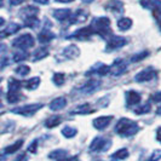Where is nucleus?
Listing matches in <instances>:
<instances>
[{"mask_svg": "<svg viewBox=\"0 0 161 161\" xmlns=\"http://www.w3.org/2000/svg\"><path fill=\"white\" fill-rule=\"evenodd\" d=\"M138 130H139V126L137 125V122L130 120L127 118L120 119L115 126V131L122 137H131L137 133Z\"/></svg>", "mask_w": 161, "mask_h": 161, "instance_id": "f257e3e1", "label": "nucleus"}, {"mask_svg": "<svg viewBox=\"0 0 161 161\" xmlns=\"http://www.w3.org/2000/svg\"><path fill=\"white\" fill-rule=\"evenodd\" d=\"M91 28L93 33L101 36H107L110 34V19L108 17H96L92 19Z\"/></svg>", "mask_w": 161, "mask_h": 161, "instance_id": "f03ea898", "label": "nucleus"}, {"mask_svg": "<svg viewBox=\"0 0 161 161\" xmlns=\"http://www.w3.org/2000/svg\"><path fill=\"white\" fill-rule=\"evenodd\" d=\"M33 45H34V38L28 33L19 35L18 38H16L12 41V46L19 48V50H27L29 47H33Z\"/></svg>", "mask_w": 161, "mask_h": 161, "instance_id": "7ed1b4c3", "label": "nucleus"}, {"mask_svg": "<svg viewBox=\"0 0 161 161\" xmlns=\"http://www.w3.org/2000/svg\"><path fill=\"white\" fill-rule=\"evenodd\" d=\"M22 86V82L11 79L8 82V101L10 103H16L19 99V89Z\"/></svg>", "mask_w": 161, "mask_h": 161, "instance_id": "20e7f679", "label": "nucleus"}, {"mask_svg": "<svg viewBox=\"0 0 161 161\" xmlns=\"http://www.w3.org/2000/svg\"><path fill=\"white\" fill-rule=\"evenodd\" d=\"M41 108H42V104L36 103V104H28L23 105V107H18V108H14L11 112L18 114V115H23V116H32L38 110H40Z\"/></svg>", "mask_w": 161, "mask_h": 161, "instance_id": "39448f33", "label": "nucleus"}, {"mask_svg": "<svg viewBox=\"0 0 161 161\" xmlns=\"http://www.w3.org/2000/svg\"><path fill=\"white\" fill-rule=\"evenodd\" d=\"M110 144L112 142L109 139H105L103 137H96L90 145V150L91 152H105L109 149Z\"/></svg>", "mask_w": 161, "mask_h": 161, "instance_id": "423d86ee", "label": "nucleus"}, {"mask_svg": "<svg viewBox=\"0 0 161 161\" xmlns=\"http://www.w3.org/2000/svg\"><path fill=\"white\" fill-rule=\"evenodd\" d=\"M126 44H127V39H126V38L113 35V36H110V39L107 42V50H108V51L118 50V48L125 46Z\"/></svg>", "mask_w": 161, "mask_h": 161, "instance_id": "0eeeda50", "label": "nucleus"}, {"mask_svg": "<svg viewBox=\"0 0 161 161\" xmlns=\"http://www.w3.org/2000/svg\"><path fill=\"white\" fill-rule=\"evenodd\" d=\"M126 68H127V64H126L125 61H122V59H116V61L114 62L113 67H110V72L109 73H110L113 76H119L122 73L126 72Z\"/></svg>", "mask_w": 161, "mask_h": 161, "instance_id": "6e6552de", "label": "nucleus"}, {"mask_svg": "<svg viewBox=\"0 0 161 161\" xmlns=\"http://www.w3.org/2000/svg\"><path fill=\"white\" fill-rule=\"evenodd\" d=\"M112 120H113V116H112V115H109V116H99V118L95 119L92 124H93V127H95V129L104 130L110 125Z\"/></svg>", "mask_w": 161, "mask_h": 161, "instance_id": "1a4fd4ad", "label": "nucleus"}, {"mask_svg": "<svg viewBox=\"0 0 161 161\" xmlns=\"http://www.w3.org/2000/svg\"><path fill=\"white\" fill-rule=\"evenodd\" d=\"M155 75H156L155 70H153L152 68H148V69H144V70L138 73L135 79H136V81H138V82H144V81L152 80L153 78H155Z\"/></svg>", "mask_w": 161, "mask_h": 161, "instance_id": "9d476101", "label": "nucleus"}, {"mask_svg": "<svg viewBox=\"0 0 161 161\" xmlns=\"http://www.w3.org/2000/svg\"><path fill=\"white\" fill-rule=\"evenodd\" d=\"M92 34H93L92 28L91 27H85V28H80L79 31H76V32L74 33L73 38H76L79 40H86V39H89Z\"/></svg>", "mask_w": 161, "mask_h": 161, "instance_id": "9b49d317", "label": "nucleus"}, {"mask_svg": "<svg viewBox=\"0 0 161 161\" xmlns=\"http://www.w3.org/2000/svg\"><path fill=\"white\" fill-rule=\"evenodd\" d=\"M65 105H67V99H65V97H57L55 99H52L51 102H50V109L51 110H61V109H63Z\"/></svg>", "mask_w": 161, "mask_h": 161, "instance_id": "f8f14e48", "label": "nucleus"}, {"mask_svg": "<svg viewBox=\"0 0 161 161\" xmlns=\"http://www.w3.org/2000/svg\"><path fill=\"white\" fill-rule=\"evenodd\" d=\"M39 14V8H35V6H27V8H23L21 10L19 15L23 19H28V18H32V17H35Z\"/></svg>", "mask_w": 161, "mask_h": 161, "instance_id": "ddd939ff", "label": "nucleus"}, {"mask_svg": "<svg viewBox=\"0 0 161 161\" xmlns=\"http://www.w3.org/2000/svg\"><path fill=\"white\" fill-rule=\"evenodd\" d=\"M70 16H72V11L69 8H57L53 11V17L57 21H61V22L70 18Z\"/></svg>", "mask_w": 161, "mask_h": 161, "instance_id": "4468645a", "label": "nucleus"}, {"mask_svg": "<svg viewBox=\"0 0 161 161\" xmlns=\"http://www.w3.org/2000/svg\"><path fill=\"white\" fill-rule=\"evenodd\" d=\"M63 55H64L67 58H76L80 55V50L78 46L75 45H70V46H67V47L63 50Z\"/></svg>", "mask_w": 161, "mask_h": 161, "instance_id": "2eb2a0df", "label": "nucleus"}, {"mask_svg": "<svg viewBox=\"0 0 161 161\" xmlns=\"http://www.w3.org/2000/svg\"><path fill=\"white\" fill-rule=\"evenodd\" d=\"M126 101H127V104L129 105L138 104L141 102V96L136 91H127L126 92Z\"/></svg>", "mask_w": 161, "mask_h": 161, "instance_id": "dca6fc26", "label": "nucleus"}, {"mask_svg": "<svg viewBox=\"0 0 161 161\" xmlns=\"http://www.w3.org/2000/svg\"><path fill=\"white\" fill-rule=\"evenodd\" d=\"M92 112H93V108H91V105L85 103V104H80L78 107H75L73 110H70V114H81V115H84V114H90Z\"/></svg>", "mask_w": 161, "mask_h": 161, "instance_id": "f3484780", "label": "nucleus"}, {"mask_svg": "<svg viewBox=\"0 0 161 161\" xmlns=\"http://www.w3.org/2000/svg\"><path fill=\"white\" fill-rule=\"evenodd\" d=\"M53 38H56V36H55V34H53L52 32H50L48 29L42 31V32L38 35V40L40 41L41 44H47V42H50Z\"/></svg>", "mask_w": 161, "mask_h": 161, "instance_id": "a211bd4d", "label": "nucleus"}, {"mask_svg": "<svg viewBox=\"0 0 161 161\" xmlns=\"http://www.w3.org/2000/svg\"><path fill=\"white\" fill-rule=\"evenodd\" d=\"M105 8L108 10H110V11H114V12H121L124 10V4L121 3L120 0H110L105 5Z\"/></svg>", "mask_w": 161, "mask_h": 161, "instance_id": "6ab92c4d", "label": "nucleus"}, {"mask_svg": "<svg viewBox=\"0 0 161 161\" xmlns=\"http://www.w3.org/2000/svg\"><path fill=\"white\" fill-rule=\"evenodd\" d=\"M48 56V50L47 47H38L35 51H34V53H33V61L35 62V61H40L42 58H45V57Z\"/></svg>", "mask_w": 161, "mask_h": 161, "instance_id": "aec40b11", "label": "nucleus"}, {"mask_svg": "<svg viewBox=\"0 0 161 161\" xmlns=\"http://www.w3.org/2000/svg\"><path fill=\"white\" fill-rule=\"evenodd\" d=\"M99 86V81L96 80V79H91L90 81H87L85 85H84V87L81 89V91H84V92H93L95 90H97V87Z\"/></svg>", "mask_w": 161, "mask_h": 161, "instance_id": "412c9836", "label": "nucleus"}, {"mask_svg": "<svg viewBox=\"0 0 161 161\" xmlns=\"http://www.w3.org/2000/svg\"><path fill=\"white\" fill-rule=\"evenodd\" d=\"M132 25V19L129 17H122L118 21V27L120 31H129Z\"/></svg>", "mask_w": 161, "mask_h": 161, "instance_id": "4be33fe9", "label": "nucleus"}, {"mask_svg": "<svg viewBox=\"0 0 161 161\" xmlns=\"http://www.w3.org/2000/svg\"><path fill=\"white\" fill-rule=\"evenodd\" d=\"M61 122H62V118L59 115H53V116H50L47 120H46L45 125H46V127H48V129H52V127L58 126Z\"/></svg>", "mask_w": 161, "mask_h": 161, "instance_id": "5701e85b", "label": "nucleus"}, {"mask_svg": "<svg viewBox=\"0 0 161 161\" xmlns=\"http://www.w3.org/2000/svg\"><path fill=\"white\" fill-rule=\"evenodd\" d=\"M39 84H40V79H39L38 76H35V78H32V79H29V80H27V81H24V82H22V85H23L25 89H28V90L36 89V87L39 86Z\"/></svg>", "mask_w": 161, "mask_h": 161, "instance_id": "b1692460", "label": "nucleus"}, {"mask_svg": "<svg viewBox=\"0 0 161 161\" xmlns=\"http://www.w3.org/2000/svg\"><path fill=\"white\" fill-rule=\"evenodd\" d=\"M86 17H87V14L86 12H84L82 10H78L74 15L72 16V23H79V22H84L85 19H86Z\"/></svg>", "mask_w": 161, "mask_h": 161, "instance_id": "393cba45", "label": "nucleus"}, {"mask_svg": "<svg viewBox=\"0 0 161 161\" xmlns=\"http://www.w3.org/2000/svg\"><path fill=\"white\" fill-rule=\"evenodd\" d=\"M67 156V152L63 150V149H57V150H53L48 154V158L50 159H55V160H63Z\"/></svg>", "mask_w": 161, "mask_h": 161, "instance_id": "a878e982", "label": "nucleus"}, {"mask_svg": "<svg viewBox=\"0 0 161 161\" xmlns=\"http://www.w3.org/2000/svg\"><path fill=\"white\" fill-rule=\"evenodd\" d=\"M22 144H23V141H22V139H19V141H17L16 143H14V144L6 147V148H5V150H4V153H5V154L16 153L17 150H18V149L22 147Z\"/></svg>", "mask_w": 161, "mask_h": 161, "instance_id": "bb28decb", "label": "nucleus"}, {"mask_svg": "<svg viewBox=\"0 0 161 161\" xmlns=\"http://www.w3.org/2000/svg\"><path fill=\"white\" fill-rule=\"evenodd\" d=\"M129 150L126 149V148H122V149H119L118 152H115V153L112 155V158L113 159H116V160H125V159H127L129 158Z\"/></svg>", "mask_w": 161, "mask_h": 161, "instance_id": "cd10ccee", "label": "nucleus"}, {"mask_svg": "<svg viewBox=\"0 0 161 161\" xmlns=\"http://www.w3.org/2000/svg\"><path fill=\"white\" fill-rule=\"evenodd\" d=\"M76 133H78V130L72 127V126H64L62 130V135L65 138H73L74 136H76Z\"/></svg>", "mask_w": 161, "mask_h": 161, "instance_id": "c85d7f7f", "label": "nucleus"}, {"mask_svg": "<svg viewBox=\"0 0 161 161\" xmlns=\"http://www.w3.org/2000/svg\"><path fill=\"white\" fill-rule=\"evenodd\" d=\"M24 24L27 25V27H29V28H32V29H35V28H38L39 27V19L36 18V17H32V18H28V19H24Z\"/></svg>", "mask_w": 161, "mask_h": 161, "instance_id": "c756f323", "label": "nucleus"}, {"mask_svg": "<svg viewBox=\"0 0 161 161\" xmlns=\"http://www.w3.org/2000/svg\"><path fill=\"white\" fill-rule=\"evenodd\" d=\"M64 74H62V73H56L53 75V78H52V80H53V82L56 84L57 86H62L63 82H64Z\"/></svg>", "mask_w": 161, "mask_h": 161, "instance_id": "7c9ffc66", "label": "nucleus"}, {"mask_svg": "<svg viewBox=\"0 0 161 161\" xmlns=\"http://www.w3.org/2000/svg\"><path fill=\"white\" fill-rule=\"evenodd\" d=\"M15 72H16V74L21 75V76H25V75H28V74H29L31 68H29L28 65H19V67H17Z\"/></svg>", "mask_w": 161, "mask_h": 161, "instance_id": "2f4dec72", "label": "nucleus"}, {"mask_svg": "<svg viewBox=\"0 0 161 161\" xmlns=\"http://www.w3.org/2000/svg\"><path fill=\"white\" fill-rule=\"evenodd\" d=\"M21 29V25L17 23H10L8 25V28L5 29V32L8 33V35H11V34H15V33H17L18 31Z\"/></svg>", "mask_w": 161, "mask_h": 161, "instance_id": "473e14b6", "label": "nucleus"}, {"mask_svg": "<svg viewBox=\"0 0 161 161\" xmlns=\"http://www.w3.org/2000/svg\"><path fill=\"white\" fill-rule=\"evenodd\" d=\"M28 57V53L24 51V50H19L18 52H16L15 55H14V61L15 62H21V61H23Z\"/></svg>", "mask_w": 161, "mask_h": 161, "instance_id": "72a5a7b5", "label": "nucleus"}, {"mask_svg": "<svg viewBox=\"0 0 161 161\" xmlns=\"http://www.w3.org/2000/svg\"><path fill=\"white\" fill-rule=\"evenodd\" d=\"M110 72V67L107 64H99V67L96 68V73L98 75H107Z\"/></svg>", "mask_w": 161, "mask_h": 161, "instance_id": "f704fd0d", "label": "nucleus"}, {"mask_svg": "<svg viewBox=\"0 0 161 161\" xmlns=\"http://www.w3.org/2000/svg\"><path fill=\"white\" fill-rule=\"evenodd\" d=\"M148 55H149V52H148V51L139 52V53H137V55H135V56L131 57V61H132V62H138V61H142V59H144Z\"/></svg>", "mask_w": 161, "mask_h": 161, "instance_id": "c9c22d12", "label": "nucleus"}, {"mask_svg": "<svg viewBox=\"0 0 161 161\" xmlns=\"http://www.w3.org/2000/svg\"><path fill=\"white\" fill-rule=\"evenodd\" d=\"M161 160V150L160 149H158V150H154L152 155L149 156V159L147 161H159Z\"/></svg>", "mask_w": 161, "mask_h": 161, "instance_id": "e433bc0d", "label": "nucleus"}, {"mask_svg": "<svg viewBox=\"0 0 161 161\" xmlns=\"http://www.w3.org/2000/svg\"><path fill=\"white\" fill-rule=\"evenodd\" d=\"M149 110H150V105L144 104V105H141V107H139V108H137V109H135V113L138 114V115H141V114L148 113Z\"/></svg>", "mask_w": 161, "mask_h": 161, "instance_id": "4c0bfd02", "label": "nucleus"}, {"mask_svg": "<svg viewBox=\"0 0 161 161\" xmlns=\"http://www.w3.org/2000/svg\"><path fill=\"white\" fill-rule=\"evenodd\" d=\"M36 147H38V142H36V141H34L32 144L29 145L28 152H31V153H35V152H36Z\"/></svg>", "mask_w": 161, "mask_h": 161, "instance_id": "58836bf2", "label": "nucleus"}, {"mask_svg": "<svg viewBox=\"0 0 161 161\" xmlns=\"http://www.w3.org/2000/svg\"><path fill=\"white\" fill-rule=\"evenodd\" d=\"M8 58H6V57H4V58H1V59H0V70H1V69H3V68H5V67H6V64H8Z\"/></svg>", "mask_w": 161, "mask_h": 161, "instance_id": "ea45409f", "label": "nucleus"}, {"mask_svg": "<svg viewBox=\"0 0 161 161\" xmlns=\"http://www.w3.org/2000/svg\"><path fill=\"white\" fill-rule=\"evenodd\" d=\"M153 101L161 103V92H158V93H155V95H154V96H153Z\"/></svg>", "mask_w": 161, "mask_h": 161, "instance_id": "a19ab883", "label": "nucleus"}, {"mask_svg": "<svg viewBox=\"0 0 161 161\" xmlns=\"http://www.w3.org/2000/svg\"><path fill=\"white\" fill-rule=\"evenodd\" d=\"M24 1L25 0H10V4L14 5V6H16V5H19V4H22Z\"/></svg>", "mask_w": 161, "mask_h": 161, "instance_id": "79ce46f5", "label": "nucleus"}, {"mask_svg": "<svg viewBox=\"0 0 161 161\" xmlns=\"http://www.w3.org/2000/svg\"><path fill=\"white\" fill-rule=\"evenodd\" d=\"M34 1L38 3V4H41V5H46V4H48L50 0H34Z\"/></svg>", "mask_w": 161, "mask_h": 161, "instance_id": "37998d69", "label": "nucleus"}, {"mask_svg": "<svg viewBox=\"0 0 161 161\" xmlns=\"http://www.w3.org/2000/svg\"><path fill=\"white\" fill-rule=\"evenodd\" d=\"M8 36V34L5 31H3V32H0V39H4V38H6Z\"/></svg>", "mask_w": 161, "mask_h": 161, "instance_id": "c03bdc74", "label": "nucleus"}, {"mask_svg": "<svg viewBox=\"0 0 161 161\" xmlns=\"http://www.w3.org/2000/svg\"><path fill=\"white\" fill-rule=\"evenodd\" d=\"M25 160H27L25 155H21V156H19V158H18V159H17L16 161H25Z\"/></svg>", "mask_w": 161, "mask_h": 161, "instance_id": "a18cd8bd", "label": "nucleus"}, {"mask_svg": "<svg viewBox=\"0 0 161 161\" xmlns=\"http://www.w3.org/2000/svg\"><path fill=\"white\" fill-rule=\"evenodd\" d=\"M5 48H6V46H5L4 44H0V53H1V52H4V51H5Z\"/></svg>", "mask_w": 161, "mask_h": 161, "instance_id": "49530a36", "label": "nucleus"}, {"mask_svg": "<svg viewBox=\"0 0 161 161\" xmlns=\"http://www.w3.org/2000/svg\"><path fill=\"white\" fill-rule=\"evenodd\" d=\"M56 1H58V3H72L74 0H56Z\"/></svg>", "mask_w": 161, "mask_h": 161, "instance_id": "de8ad7c7", "label": "nucleus"}, {"mask_svg": "<svg viewBox=\"0 0 161 161\" xmlns=\"http://www.w3.org/2000/svg\"><path fill=\"white\" fill-rule=\"evenodd\" d=\"M156 138H158V141L161 143V131H159V132H158V136H156Z\"/></svg>", "mask_w": 161, "mask_h": 161, "instance_id": "09e8293b", "label": "nucleus"}, {"mask_svg": "<svg viewBox=\"0 0 161 161\" xmlns=\"http://www.w3.org/2000/svg\"><path fill=\"white\" fill-rule=\"evenodd\" d=\"M4 23H5V19H4L3 17H0V27H1V25H3Z\"/></svg>", "mask_w": 161, "mask_h": 161, "instance_id": "8fccbe9b", "label": "nucleus"}, {"mask_svg": "<svg viewBox=\"0 0 161 161\" xmlns=\"http://www.w3.org/2000/svg\"><path fill=\"white\" fill-rule=\"evenodd\" d=\"M156 114H158V115H161V107H159V108L156 109Z\"/></svg>", "mask_w": 161, "mask_h": 161, "instance_id": "3c124183", "label": "nucleus"}, {"mask_svg": "<svg viewBox=\"0 0 161 161\" xmlns=\"http://www.w3.org/2000/svg\"><path fill=\"white\" fill-rule=\"evenodd\" d=\"M82 1H84V3H86V4H90V3H92L93 0H82Z\"/></svg>", "mask_w": 161, "mask_h": 161, "instance_id": "603ef678", "label": "nucleus"}, {"mask_svg": "<svg viewBox=\"0 0 161 161\" xmlns=\"http://www.w3.org/2000/svg\"><path fill=\"white\" fill-rule=\"evenodd\" d=\"M4 159H5L4 155H0V161H4Z\"/></svg>", "mask_w": 161, "mask_h": 161, "instance_id": "864d4df0", "label": "nucleus"}, {"mask_svg": "<svg viewBox=\"0 0 161 161\" xmlns=\"http://www.w3.org/2000/svg\"><path fill=\"white\" fill-rule=\"evenodd\" d=\"M4 5V0H0V8Z\"/></svg>", "mask_w": 161, "mask_h": 161, "instance_id": "5fc2aeb1", "label": "nucleus"}, {"mask_svg": "<svg viewBox=\"0 0 161 161\" xmlns=\"http://www.w3.org/2000/svg\"><path fill=\"white\" fill-rule=\"evenodd\" d=\"M59 161H72V160H69V159H67V158H65V159H63V160H59Z\"/></svg>", "mask_w": 161, "mask_h": 161, "instance_id": "6e6d98bb", "label": "nucleus"}, {"mask_svg": "<svg viewBox=\"0 0 161 161\" xmlns=\"http://www.w3.org/2000/svg\"><path fill=\"white\" fill-rule=\"evenodd\" d=\"M160 28H161V22H160Z\"/></svg>", "mask_w": 161, "mask_h": 161, "instance_id": "4d7b16f0", "label": "nucleus"}]
</instances>
